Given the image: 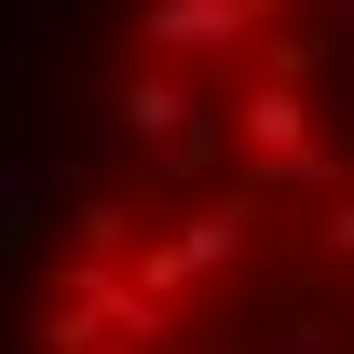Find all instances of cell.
<instances>
[{
  "instance_id": "6da1fadb",
  "label": "cell",
  "mask_w": 354,
  "mask_h": 354,
  "mask_svg": "<svg viewBox=\"0 0 354 354\" xmlns=\"http://www.w3.org/2000/svg\"><path fill=\"white\" fill-rule=\"evenodd\" d=\"M150 341H164V286L95 272V245L55 272V354H150Z\"/></svg>"
},
{
  "instance_id": "7a4b0ae2",
  "label": "cell",
  "mask_w": 354,
  "mask_h": 354,
  "mask_svg": "<svg viewBox=\"0 0 354 354\" xmlns=\"http://www.w3.org/2000/svg\"><path fill=\"white\" fill-rule=\"evenodd\" d=\"M286 68H300V41H272V82L245 95V150H259L272 177H300V191H313L327 164H313V109H300V82H286Z\"/></svg>"
},
{
  "instance_id": "3957f363",
  "label": "cell",
  "mask_w": 354,
  "mask_h": 354,
  "mask_svg": "<svg viewBox=\"0 0 354 354\" xmlns=\"http://www.w3.org/2000/svg\"><path fill=\"white\" fill-rule=\"evenodd\" d=\"M245 245H259V205H205L191 232H164V245L136 259V286H191V272H232Z\"/></svg>"
},
{
  "instance_id": "277c9868",
  "label": "cell",
  "mask_w": 354,
  "mask_h": 354,
  "mask_svg": "<svg viewBox=\"0 0 354 354\" xmlns=\"http://www.w3.org/2000/svg\"><path fill=\"white\" fill-rule=\"evenodd\" d=\"M123 123H136V136H177V123H191V95H177V82H164V68H150V82H136V95H123Z\"/></svg>"
},
{
  "instance_id": "5b68a950",
  "label": "cell",
  "mask_w": 354,
  "mask_h": 354,
  "mask_svg": "<svg viewBox=\"0 0 354 354\" xmlns=\"http://www.w3.org/2000/svg\"><path fill=\"white\" fill-rule=\"evenodd\" d=\"M327 245H341V259H354V191H341V205H327Z\"/></svg>"
}]
</instances>
